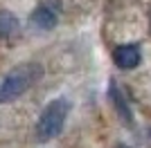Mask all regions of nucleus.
Returning <instances> with one entry per match:
<instances>
[{"mask_svg": "<svg viewBox=\"0 0 151 148\" xmlns=\"http://www.w3.org/2000/svg\"><path fill=\"white\" fill-rule=\"evenodd\" d=\"M113 58H115V63H117V68L131 70V68H138L140 65L142 52H140L138 45H120V47H115Z\"/></svg>", "mask_w": 151, "mask_h": 148, "instance_id": "3", "label": "nucleus"}, {"mask_svg": "<svg viewBox=\"0 0 151 148\" xmlns=\"http://www.w3.org/2000/svg\"><path fill=\"white\" fill-rule=\"evenodd\" d=\"M18 31V18L12 11H0V38H9Z\"/></svg>", "mask_w": 151, "mask_h": 148, "instance_id": "6", "label": "nucleus"}, {"mask_svg": "<svg viewBox=\"0 0 151 148\" xmlns=\"http://www.w3.org/2000/svg\"><path fill=\"white\" fill-rule=\"evenodd\" d=\"M43 76V68L38 63H25L14 68L12 72L5 74V79L0 81V103L14 101L23 92H27L38 79Z\"/></svg>", "mask_w": 151, "mask_h": 148, "instance_id": "1", "label": "nucleus"}, {"mask_svg": "<svg viewBox=\"0 0 151 148\" xmlns=\"http://www.w3.org/2000/svg\"><path fill=\"white\" fill-rule=\"evenodd\" d=\"M29 20L38 29H54V25H57V11H54L50 5H41L32 11Z\"/></svg>", "mask_w": 151, "mask_h": 148, "instance_id": "4", "label": "nucleus"}, {"mask_svg": "<svg viewBox=\"0 0 151 148\" xmlns=\"http://www.w3.org/2000/svg\"><path fill=\"white\" fill-rule=\"evenodd\" d=\"M68 112H70V101L68 99H63V97L52 99L50 103L43 108L41 117H38L36 137L41 139V142H47V139H52V137H57L63 130V126H65Z\"/></svg>", "mask_w": 151, "mask_h": 148, "instance_id": "2", "label": "nucleus"}, {"mask_svg": "<svg viewBox=\"0 0 151 148\" xmlns=\"http://www.w3.org/2000/svg\"><path fill=\"white\" fill-rule=\"evenodd\" d=\"M108 94H111V99H113V105L117 108V112H120V117L124 119V123H133V115L131 110H129V105H126V99L124 94L120 92V88H117V83H111V88H108Z\"/></svg>", "mask_w": 151, "mask_h": 148, "instance_id": "5", "label": "nucleus"}]
</instances>
